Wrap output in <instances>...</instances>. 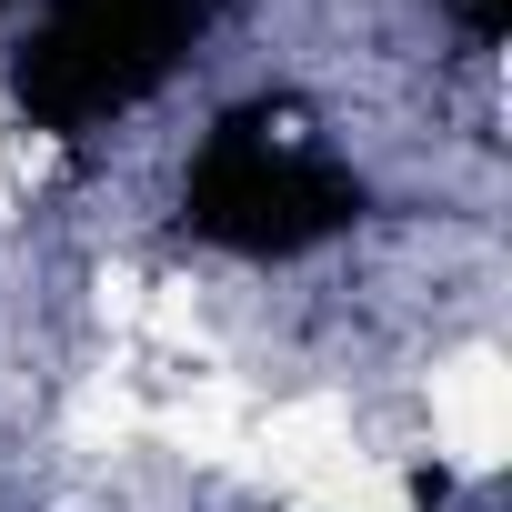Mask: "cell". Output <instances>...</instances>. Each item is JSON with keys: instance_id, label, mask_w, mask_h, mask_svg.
<instances>
[{"instance_id": "2", "label": "cell", "mask_w": 512, "mask_h": 512, "mask_svg": "<svg viewBox=\"0 0 512 512\" xmlns=\"http://www.w3.org/2000/svg\"><path fill=\"white\" fill-rule=\"evenodd\" d=\"M352 452V412H342V392H302V402H272V412H251V432H241V462L231 472H251L262 492H302L312 472H332Z\"/></svg>"}, {"instance_id": "4", "label": "cell", "mask_w": 512, "mask_h": 512, "mask_svg": "<svg viewBox=\"0 0 512 512\" xmlns=\"http://www.w3.org/2000/svg\"><path fill=\"white\" fill-rule=\"evenodd\" d=\"M282 512H422V492H412L392 462H372V452H342L332 472H312L302 492H282Z\"/></svg>"}, {"instance_id": "6", "label": "cell", "mask_w": 512, "mask_h": 512, "mask_svg": "<svg viewBox=\"0 0 512 512\" xmlns=\"http://www.w3.org/2000/svg\"><path fill=\"white\" fill-rule=\"evenodd\" d=\"M91 292H101V322H111V332H141V312H151V282H141V272H121V262H111Z\"/></svg>"}, {"instance_id": "3", "label": "cell", "mask_w": 512, "mask_h": 512, "mask_svg": "<svg viewBox=\"0 0 512 512\" xmlns=\"http://www.w3.org/2000/svg\"><path fill=\"white\" fill-rule=\"evenodd\" d=\"M251 412H262V402H251L241 382H221V372H211V382H191L171 412H151V432H161V442H181L191 462H221V472H231V462H241Z\"/></svg>"}, {"instance_id": "1", "label": "cell", "mask_w": 512, "mask_h": 512, "mask_svg": "<svg viewBox=\"0 0 512 512\" xmlns=\"http://www.w3.org/2000/svg\"><path fill=\"white\" fill-rule=\"evenodd\" d=\"M432 452L472 482L502 472V452H512V362L492 342H462V352L432 362Z\"/></svg>"}, {"instance_id": "7", "label": "cell", "mask_w": 512, "mask_h": 512, "mask_svg": "<svg viewBox=\"0 0 512 512\" xmlns=\"http://www.w3.org/2000/svg\"><path fill=\"white\" fill-rule=\"evenodd\" d=\"M11 211H21V191H11V171H0V221H11Z\"/></svg>"}, {"instance_id": "5", "label": "cell", "mask_w": 512, "mask_h": 512, "mask_svg": "<svg viewBox=\"0 0 512 512\" xmlns=\"http://www.w3.org/2000/svg\"><path fill=\"white\" fill-rule=\"evenodd\" d=\"M131 432H151V402L131 392V382H91L81 402H71V442H131Z\"/></svg>"}]
</instances>
